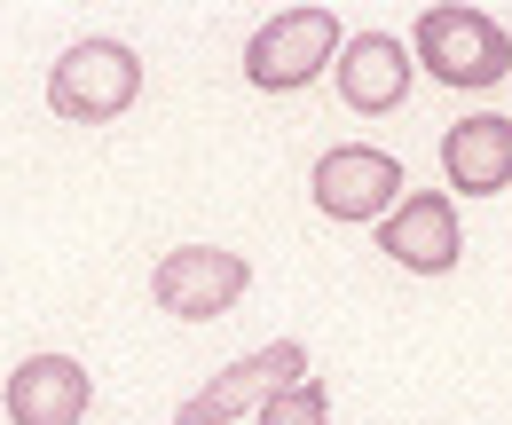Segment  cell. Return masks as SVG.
I'll list each match as a JSON object with an SVG mask.
<instances>
[{
    "instance_id": "3",
    "label": "cell",
    "mask_w": 512,
    "mask_h": 425,
    "mask_svg": "<svg viewBox=\"0 0 512 425\" xmlns=\"http://www.w3.org/2000/svg\"><path fill=\"white\" fill-rule=\"evenodd\" d=\"M410 40H418V63L457 95H481L512 71V32L489 8H426Z\"/></svg>"
},
{
    "instance_id": "1",
    "label": "cell",
    "mask_w": 512,
    "mask_h": 425,
    "mask_svg": "<svg viewBox=\"0 0 512 425\" xmlns=\"http://www.w3.org/2000/svg\"><path fill=\"white\" fill-rule=\"evenodd\" d=\"M134 95H142V56L127 40H111V32H87V40H71L64 56L48 63V111L71 126L119 119Z\"/></svg>"
},
{
    "instance_id": "11",
    "label": "cell",
    "mask_w": 512,
    "mask_h": 425,
    "mask_svg": "<svg viewBox=\"0 0 512 425\" xmlns=\"http://www.w3.org/2000/svg\"><path fill=\"white\" fill-rule=\"evenodd\" d=\"M253 425H339V418H331V386L300 378V386H284V394H276Z\"/></svg>"
},
{
    "instance_id": "10",
    "label": "cell",
    "mask_w": 512,
    "mask_h": 425,
    "mask_svg": "<svg viewBox=\"0 0 512 425\" xmlns=\"http://www.w3.org/2000/svg\"><path fill=\"white\" fill-rule=\"evenodd\" d=\"M442 174L457 197H497L512 189V119L505 111H465L442 134Z\"/></svg>"
},
{
    "instance_id": "6",
    "label": "cell",
    "mask_w": 512,
    "mask_h": 425,
    "mask_svg": "<svg viewBox=\"0 0 512 425\" xmlns=\"http://www.w3.org/2000/svg\"><path fill=\"white\" fill-rule=\"evenodd\" d=\"M308 197H316L323 221H371V229H379L386 213L402 205V158H386L371 142H339V150L316 158Z\"/></svg>"
},
{
    "instance_id": "9",
    "label": "cell",
    "mask_w": 512,
    "mask_h": 425,
    "mask_svg": "<svg viewBox=\"0 0 512 425\" xmlns=\"http://www.w3.org/2000/svg\"><path fill=\"white\" fill-rule=\"evenodd\" d=\"M410 71H418V56L394 32H355L339 48V103L363 111V119H386V111L410 103Z\"/></svg>"
},
{
    "instance_id": "4",
    "label": "cell",
    "mask_w": 512,
    "mask_h": 425,
    "mask_svg": "<svg viewBox=\"0 0 512 425\" xmlns=\"http://www.w3.org/2000/svg\"><path fill=\"white\" fill-rule=\"evenodd\" d=\"M245 292H253V260L229 252V244H174L150 268V300L174 323H221Z\"/></svg>"
},
{
    "instance_id": "2",
    "label": "cell",
    "mask_w": 512,
    "mask_h": 425,
    "mask_svg": "<svg viewBox=\"0 0 512 425\" xmlns=\"http://www.w3.org/2000/svg\"><path fill=\"white\" fill-rule=\"evenodd\" d=\"M339 32L347 24L331 8H276V16H260V32L245 40V79L260 95H300L308 79H323L339 63V48H347Z\"/></svg>"
},
{
    "instance_id": "5",
    "label": "cell",
    "mask_w": 512,
    "mask_h": 425,
    "mask_svg": "<svg viewBox=\"0 0 512 425\" xmlns=\"http://www.w3.org/2000/svg\"><path fill=\"white\" fill-rule=\"evenodd\" d=\"M308 378V347L300 339H268V347H253L245 363H229L221 378H205L190 402L174 410V425H237V418H260L284 386H300Z\"/></svg>"
},
{
    "instance_id": "7",
    "label": "cell",
    "mask_w": 512,
    "mask_h": 425,
    "mask_svg": "<svg viewBox=\"0 0 512 425\" xmlns=\"http://www.w3.org/2000/svg\"><path fill=\"white\" fill-rule=\"evenodd\" d=\"M371 237H379V252L394 268H410V276H449V268L465 260V221H457V197H442V189L402 197Z\"/></svg>"
},
{
    "instance_id": "8",
    "label": "cell",
    "mask_w": 512,
    "mask_h": 425,
    "mask_svg": "<svg viewBox=\"0 0 512 425\" xmlns=\"http://www.w3.org/2000/svg\"><path fill=\"white\" fill-rule=\"evenodd\" d=\"M95 402V378L79 370V355H24L8 370V425H79V410Z\"/></svg>"
}]
</instances>
